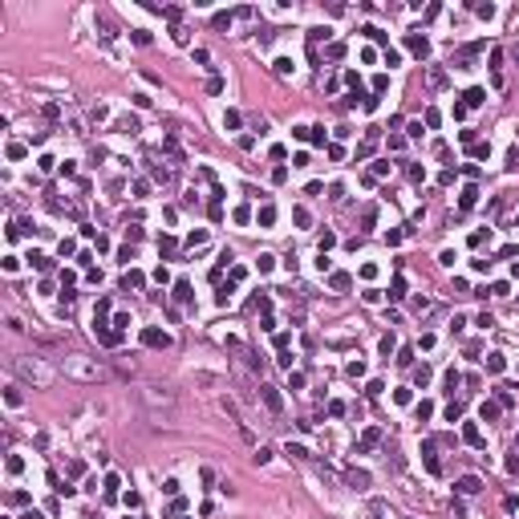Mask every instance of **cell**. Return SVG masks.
Returning <instances> with one entry per match:
<instances>
[{
	"label": "cell",
	"mask_w": 519,
	"mask_h": 519,
	"mask_svg": "<svg viewBox=\"0 0 519 519\" xmlns=\"http://www.w3.org/2000/svg\"><path fill=\"white\" fill-rule=\"evenodd\" d=\"M24 519H41V515H37V511H28V515H24Z\"/></svg>",
	"instance_id": "cell-26"
},
{
	"label": "cell",
	"mask_w": 519,
	"mask_h": 519,
	"mask_svg": "<svg viewBox=\"0 0 519 519\" xmlns=\"http://www.w3.org/2000/svg\"><path fill=\"white\" fill-rule=\"evenodd\" d=\"M142 402L155 410V418H159V410H174V389L163 385V381H150V385L142 389Z\"/></svg>",
	"instance_id": "cell-3"
},
{
	"label": "cell",
	"mask_w": 519,
	"mask_h": 519,
	"mask_svg": "<svg viewBox=\"0 0 519 519\" xmlns=\"http://www.w3.org/2000/svg\"><path fill=\"white\" fill-rule=\"evenodd\" d=\"M61 373L73 381H110V365L102 357H89V353H65L61 357Z\"/></svg>",
	"instance_id": "cell-1"
},
{
	"label": "cell",
	"mask_w": 519,
	"mask_h": 519,
	"mask_svg": "<svg viewBox=\"0 0 519 519\" xmlns=\"http://www.w3.org/2000/svg\"><path fill=\"white\" fill-rule=\"evenodd\" d=\"M483 102H487L483 89H467V106H483Z\"/></svg>",
	"instance_id": "cell-15"
},
{
	"label": "cell",
	"mask_w": 519,
	"mask_h": 519,
	"mask_svg": "<svg viewBox=\"0 0 519 519\" xmlns=\"http://www.w3.org/2000/svg\"><path fill=\"white\" fill-rule=\"evenodd\" d=\"M507 171H519V146H515L511 155H507Z\"/></svg>",
	"instance_id": "cell-25"
},
{
	"label": "cell",
	"mask_w": 519,
	"mask_h": 519,
	"mask_svg": "<svg viewBox=\"0 0 519 519\" xmlns=\"http://www.w3.org/2000/svg\"><path fill=\"white\" fill-rule=\"evenodd\" d=\"M260 398H264V406H268L272 414H280V410H284V402H280V393H276V385H260Z\"/></svg>",
	"instance_id": "cell-4"
},
{
	"label": "cell",
	"mask_w": 519,
	"mask_h": 519,
	"mask_svg": "<svg viewBox=\"0 0 519 519\" xmlns=\"http://www.w3.org/2000/svg\"><path fill=\"white\" fill-rule=\"evenodd\" d=\"M487 369H491V373H499V369H503V357H499V353H491V357H487Z\"/></svg>",
	"instance_id": "cell-21"
},
{
	"label": "cell",
	"mask_w": 519,
	"mask_h": 519,
	"mask_svg": "<svg viewBox=\"0 0 519 519\" xmlns=\"http://www.w3.org/2000/svg\"><path fill=\"white\" fill-rule=\"evenodd\" d=\"M410 49H414L418 57H426V53H430V45H426V37H410Z\"/></svg>",
	"instance_id": "cell-13"
},
{
	"label": "cell",
	"mask_w": 519,
	"mask_h": 519,
	"mask_svg": "<svg viewBox=\"0 0 519 519\" xmlns=\"http://www.w3.org/2000/svg\"><path fill=\"white\" fill-rule=\"evenodd\" d=\"M142 341H146V345H155V349H167V345H171V337H167V333H159V329H146V333H142Z\"/></svg>",
	"instance_id": "cell-6"
},
{
	"label": "cell",
	"mask_w": 519,
	"mask_h": 519,
	"mask_svg": "<svg viewBox=\"0 0 519 519\" xmlns=\"http://www.w3.org/2000/svg\"><path fill=\"white\" fill-rule=\"evenodd\" d=\"M28 264H33L37 272H49V268H53V260H49L45 252H33V256H28Z\"/></svg>",
	"instance_id": "cell-10"
},
{
	"label": "cell",
	"mask_w": 519,
	"mask_h": 519,
	"mask_svg": "<svg viewBox=\"0 0 519 519\" xmlns=\"http://www.w3.org/2000/svg\"><path fill=\"white\" fill-rule=\"evenodd\" d=\"M8 369H12L20 381H28L33 389H49V385H53V377H57V373L49 369V365H45L41 357H8Z\"/></svg>",
	"instance_id": "cell-2"
},
{
	"label": "cell",
	"mask_w": 519,
	"mask_h": 519,
	"mask_svg": "<svg viewBox=\"0 0 519 519\" xmlns=\"http://www.w3.org/2000/svg\"><path fill=\"white\" fill-rule=\"evenodd\" d=\"M463 438H467L471 446H483V434H479V426H463Z\"/></svg>",
	"instance_id": "cell-12"
},
{
	"label": "cell",
	"mask_w": 519,
	"mask_h": 519,
	"mask_svg": "<svg viewBox=\"0 0 519 519\" xmlns=\"http://www.w3.org/2000/svg\"><path fill=\"white\" fill-rule=\"evenodd\" d=\"M333 288H337V292L349 288V276H345V272H333Z\"/></svg>",
	"instance_id": "cell-16"
},
{
	"label": "cell",
	"mask_w": 519,
	"mask_h": 519,
	"mask_svg": "<svg viewBox=\"0 0 519 519\" xmlns=\"http://www.w3.org/2000/svg\"><path fill=\"white\" fill-rule=\"evenodd\" d=\"M122 288H142V272H126V276H122Z\"/></svg>",
	"instance_id": "cell-11"
},
{
	"label": "cell",
	"mask_w": 519,
	"mask_h": 519,
	"mask_svg": "<svg viewBox=\"0 0 519 519\" xmlns=\"http://www.w3.org/2000/svg\"><path fill=\"white\" fill-rule=\"evenodd\" d=\"M345 479H349V487H353V491H365V487H369V475H365V471H349Z\"/></svg>",
	"instance_id": "cell-8"
},
{
	"label": "cell",
	"mask_w": 519,
	"mask_h": 519,
	"mask_svg": "<svg viewBox=\"0 0 519 519\" xmlns=\"http://www.w3.org/2000/svg\"><path fill=\"white\" fill-rule=\"evenodd\" d=\"M276 73H280V77H284V73H292V61H288V57H280V61H276Z\"/></svg>",
	"instance_id": "cell-23"
},
{
	"label": "cell",
	"mask_w": 519,
	"mask_h": 519,
	"mask_svg": "<svg viewBox=\"0 0 519 519\" xmlns=\"http://www.w3.org/2000/svg\"><path fill=\"white\" fill-rule=\"evenodd\" d=\"M223 126H227V130H235V126H239V114H235V110H227V118H223Z\"/></svg>",
	"instance_id": "cell-24"
},
{
	"label": "cell",
	"mask_w": 519,
	"mask_h": 519,
	"mask_svg": "<svg viewBox=\"0 0 519 519\" xmlns=\"http://www.w3.org/2000/svg\"><path fill=\"white\" fill-rule=\"evenodd\" d=\"M4 398H8V406H20V402H24V398H20V385H8Z\"/></svg>",
	"instance_id": "cell-18"
},
{
	"label": "cell",
	"mask_w": 519,
	"mask_h": 519,
	"mask_svg": "<svg viewBox=\"0 0 519 519\" xmlns=\"http://www.w3.org/2000/svg\"><path fill=\"white\" fill-rule=\"evenodd\" d=\"M499 418V406L495 402H483V422H495Z\"/></svg>",
	"instance_id": "cell-14"
},
{
	"label": "cell",
	"mask_w": 519,
	"mask_h": 519,
	"mask_svg": "<svg viewBox=\"0 0 519 519\" xmlns=\"http://www.w3.org/2000/svg\"><path fill=\"white\" fill-rule=\"evenodd\" d=\"M284 454H288L292 463H309V450H304V446H296V442H288V446H284Z\"/></svg>",
	"instance_id": "cell-9"
},
{
	"label": "cell",
	"mask_w": 519,
	"mask_h": 519,
	"mask_svg": "<svg viewBox=\"0 0 519 519\" xmlns=\"http://www.w3.org/2000/svg\"><path fill=\"white\" fill-rule=\"evenodd\" d=\"M454 487H459V495H479V491H483V479H475V475H467V479H459V483H454Z\"/></svg>",
	"instance_id": "cell-5"
},
{
	"label": "cell",
	"mask_w": 519,
	"mask_h": 519,
	"mask_svg": "<svg viewBox=\"0 0 519 519\" xmlns=\"http://www.w3.org/2000/svg\"><path fill=\"white\" fill-rule=\"evenodd\" d=\"M256 223H260V227H272V223H276V207L264 203V207H260V215H256Z\"/></svg>",
	"instance_id": "cell-7"
},
{
	"label": "cell",
	"mask_w": 519,
	"mask_h": 519,
	"mask_svg": "<svg viewBox=\"0 0 519 519\" xmlns=\"http://www.w3.org/2000/svg\"><path fill=\"white\" fill-rule=\"evenodd\" d=\"M174 296H178V300H191V284L178 280V284H174Z\"/></svg>",
	"instance_id": "cell-17"
},
{
	"label": "cell",
	"mask_w": 519,
	"mask_h": 519,
	"mask_svg": "<svg viewBox=\"0 0 519 519\" xmlns=\"http://www.w3.org/2000/svg\"><path fill=\"white\" fill-rule=\"evenodd\" d=\"M475 199H479V187H467L463 191V207H475Z\"/></svg>",
	"instance_id": "cell-20"
},
{
	"label": "cell",
	"mask_w": 519,
	"mask_h": 519,
	"mask_svg": "<svg viewBox=\"0 0 519 519\" xmlns=\"http://www.w3.org/2000/svg\"><path fill=\"white\" fill-rule=\"evenodd\" d=\"M414 381H418V385H426V381H430V365H422V369H414Z\"/></svg>",
	"instance_id": "cell-22"
},
{
	"label": "cell",
	"mask_w": 519,
	"mask_h": 519,
	"mask_svg": "<svg viewBox=\"0 0 519 519\" xmlns=\"http://www.w3.org/2000/svg\"><path fill=\"white\" fill-rule=\"evenodd\" d=\"M430 85L442 89V85H446V73H442V69H430Z\"/></svg>",
	"instance_id": "cell-19"
}]
</instances>
